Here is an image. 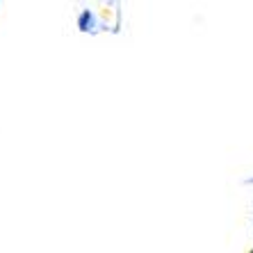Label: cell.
Wrapping results in <instances>:
<instances>
[{"instance_id":"1","label":"cell","mask_w":253,"mask_h":253,"mask_svg":"<svg viewBox=\"0 0 253 253\" xmlns=\"http://www.w3.org/2000/svg\"><path fill=\"white\" fill-rule=\"evenodd\" d=\"M78 28L83 30V32H96V30H98V23H96V16L91 9L80 12V16H78Z\"/></svg>"}]
</instances>
